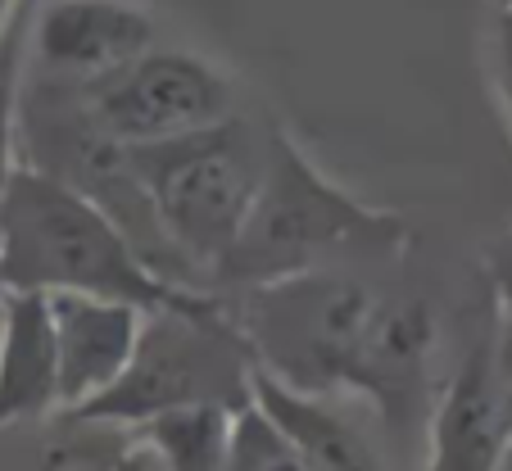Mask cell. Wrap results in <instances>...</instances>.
I'll list each match as a JSON object with an SVG mask.
<instances>
[{
  "instance_id": "1",
  "label": "cell",
  "mask_w": 512,
  "mask_h": 471,
  "mask_svg": "<svg viewBox=\"0 0 512 471\" xmlns=\"http://www.w3.org/2000/svg\"><path fill=\"white\" fill-rule=\"evenodd\" d=\"M0 286L105 295L145 313L191 308L213 295L159 277L105 209L28 164H14L0 195Z\"/></svg>"
},
{
  "instance_id": "2",
  "label": "cell",
  "mask_w": 512,
  "mask_h": 471,
  "mask_svg": "<svg viewBox=\"0 0 512 471\" xmlns=\"http://www.w3.org/2000/svg\"><path fill=\"white\" fill-rule=\"evenodd\" d=\"M404 245L408 227L395 213L354 200L286 132H268L259 195L213 281L250 290L345 259H395Z\"/></svg>"
},
{
  "instance_id": "3",
  "label": "cell",
  "mask_w": 512,
  "mask_h": 471,
  "mask_svg": "<svg viewBox=\"0 0 512 471\" xmlns=\"http://www.w3.org/2000/svg\"><path fill=\"white\" fill-rule=\"evenodd\" d=\"M155 227L195 286L213 290L227 250L245 227L268 164V136L241 114L209 132L159 145H127Z\"/></svg>"
},
{
  "instance_id": "4",
  "label": "cell",
  "mask_w": 512,
  "mask_h": 471,
  "mask_svg": "<svg viewBox=\"0 0 512 471\" xmlns=\"http://www.w3.org/2000/svg\"><path fill=\"white\" fill-rule=\"evenodd\" d=\"M381 295L336 268L250 286L232 308L254 367L304 395H340Z\"/></svg>"
},
{
  "instance_id": "5",
  "label": "cell",
  "mask_w": 512,
  "mask_h": 471,
  "mask_svg": "<svg viewBox=\"0 0 512 471\" xmlns=\"http://www.w3.org/2000/svg\"><path fill=\"white\" fill-rule=\"evenodd\" d=\"M254 358L241 340L232 308L218 295L191 308H159L145 313L127 367L100 399H91L78 422L100 426H136L145 417L177 404H245L250 399Z\"/></svg>"
},
{
  "instance_id": "6",
  "label": "cell",
  "mask_w": 512,
  "mask_h": 471,
  "mask_svg": "<svg viewBox=\"0 0 512 471\" xmlns=\"http://www.w3.org/2000/svg\"><path fill=\"white\" fill-rule=\"evenodd\" d=\"M96 132L118 145H159L191 132H209L241 114L232 73L209 55L177 46H150L87 91H73Z\"/></svg>"
},
{
  "instance_id": "7",
  "label": "cell",
  "mask_w": 512,
  "mask_h": 471,
  "mask_svg": "<svg viewBox=\"0 0 512 471\" xmlns=\"http://www.w3.org/2000/svg\"><path fill=\"white\" fill-rule=\"evenodd\" d=\"M159 46V23L136 0H32L23 28V82L87 91Z\"/></svg>"
},
{
  "instance_id": "8",
  "label": "cell",
  "mask_w": 512,
  "mask_h": 471,
  "mask_svg": "<svg viewBox=\"0 0 512 471\" xmlns=\"http://www.w3.org/2000/svg\"><path fill=\"white\" fill-rule=\"evenodd\" d=\"M435 349H440V322L431 304L381 295L345 390L372 399L386 431H408V426L426 431L435 404Z\"/></svg>"
},
{
  "instance_id": "9",
  "label": "cell",
  "mask_w": 512,
  "mask_h": 471,
  "mask_svg": "<svg viewBox=\"0 0 512 471\" xmlns=\"http://www.w3.org/2000/svg\"><path fill=\"white\" fill-rule=\"evenodd\" d=\"M426 467L422 471H499L512 449V426L503 413L494 336L467 345L449 381L435 390L426 417Z\"/></svg>"
},
{
  "instance_id": "10",
  "label": "cell",
  "mask_w": 512,
  "mask_h": 471,
  "mask_svg": "<svg viewBox=\"0 0 512 471\" xmlns=\"http://www.w3.org/2000/svg\"><path fill=\"white\" fill-rule=\"evenodd\" d=\"M46 299L59 354V413H82L127 367L141 340L145 308L105 295H78V290H55Z\"/></svg>"
},
{
  "instance_id": "11",
  "label": "cell",
  "mask_w": 512,
  "mask_h": 471,
  "mask_svg": "<svg viewBox=\"0 0 512 471\" xmlns=\"http://www.w3.org/2000/svg\"><path fill=\"white\" fill-rule=\"evenodd\" d=\"M59 413V354L50 299L0 286V426Z\"/></svg>"
},
{
  "instance_id": "12",
  "label": "cell",
  "mask_w": 512,
  "mask_h": 471,
  "mask_svg": "<svg viewBox=\"0 0 512 471\" xmlns=\"http://www.w3.org/2000/svg\"><path fill=\"white\" fill-rule=\"evenodd\" d=\"M250 399L286 431L309 471H395L377 440L336 408V395H304L254 367Z\"/></svg>"
},
{
  "instance_id": "13",
  "label": "cell",
  "mask_w": 512,
  "mask_h": 471,
  "mask_svg": "<svg viewBox=\"0 0 512 471\" xmlns=\"http://www.w3.org/2000/svg\"><path fill=\"white\" fill-rule=\"evenodd\" d=\"M236 408L241 404H218V399L177 404L136 422V435L159 471H223L236 431Z\"/></svg>"
},
{
  "instance_id": "14",
  "label": "cell",
  "mask_w": 512,
  "mask_h": 471,
  "mask_svg": "<svg viewBox=\"0 0 512 471\" xmlns=\"http://www.w3.org/2000/svg\"><path fill=\"white\" fill-rule=\"evenodd\" d=\"M223 471H309V467H304L300 449L286 440V431L254 399H245L236 408V431Z\"/></svg>"
},
{
  "instance_id": "15",
  "label": "cell",
  "mask_w": 512,
  "mask_h": 471,
  "mask_svg": "<svg viewBox=\"0 0 512 471\" xmlns=\"http://www.w3.org/2000/svg\"><path fill=\"white\" fill-rule=\"evenodd\" d=\"M28 5L23 0L19 19L0 37V195L14 173V136H19V87H23V28H28Z\"/></svg>"
},
{
  "instance_id": "16",
  "label": "cell",
  "mask_w": 512,
  "mask_h": 471,
  "mask_svg": "<svg viewBox=\"0 0 512 471\" xmlns=\"http://www.w3.org/2000/svg\"><path fill=\"white\" fill-rule=\"evenodd\" d=\"M490 64H494V87L512 118V0L494 5V28H490Z\"/></svg>"
},
{
  "instance_id": "17",
  "label": "cell",
  "mask_w": 512,
  "mask_h": 471,
  "mask_svg": "<svg viewBox=\"0 0 512 471\" xmlns=\"http://www.w3.org/2000/svg\"><path fill=\"white\" fill-rule=\"evenodd\" d=\"M494 363H499L503 413H508V426H512V322H503V331L494 336Z\"/></svg>"
},
{
  "instance_id": "18",
  "label": "cell",
  "mask_w": 512,
  "mask_h": 471,
  "mask_svg": "<svg viewBox=\"0 0 512 471\" xmlns=\"http://www.w3.org/2000/svg\"><path fill=\"white\" fill-rule=\"evenodd\" d=\"M19 10H23V0H0V37L10 32V23L19 19Z\"/></svg>"
},
{
  "instance_id": "19",
  "label": "cell",
  "mask_w": 512,
  "mask_h": 471,
  "mask_svg": "<svg viewBox=\"0 0 512 471\" xmlns=\"http://www.w3.org/2000/svg\"><path fill=\"white\" fill-rule=\"evenodd\" d=\"M494 5H499V0H494Z\"/></svg>"
}]
</instances>
